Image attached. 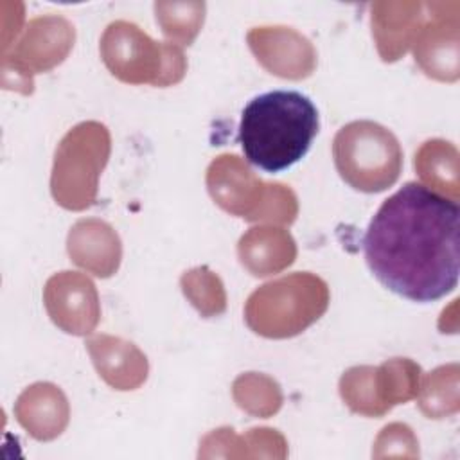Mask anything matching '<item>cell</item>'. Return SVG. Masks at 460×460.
Returning a JSON list of instances; mask_svg holds the SVG:
<instances>
[{"label": "cell", "mask_w": 460, "mask_h": 460, "mask_svg": "<svg viewBox=\"0 0 460 460\" xmlns=\"http://www.w3.org/2000/svg\"><path fill=\"white\" fill-rule=\"evenodd\" d=\"M458 203L408 181L386 198L365 237V259L374 277L390 291L433 302L458 282Z\"/></svg>", "instance_id": "obj_1"}, {"label": "cell", "mask_w": 460, "mask_h": 460, "mask_svg": "<svg viewBox=\"0 0 460 460\" xmlns=\"http://www.w3.org/2000/svg\"><path fill=\"white\" fill-rule=\"evenodd\" d=\"M318 133V110L296 90L253 97L241 113L239 144L250 164L280 172L296 164Z\"/></svg>", "instance_id": "obj_2"}, {"label": "cell", "mask_w": 460, "mask_h": 460, "mask_svg": "<svg viewBox=\"0 0 460 460\" xmlns=\"http://www.w3.org/2000/svg\"><path fill=\"white\" fill-rule=\"evenodd\" d=\"M327 284L311 273H293L253 291L244 307L248 327L266 338H289L327 309Z\"/></svg>", "instance_id": "obj_3"}, {"label": "cell", "mask_w": 460, "mask_h": 460, "mask_svg": "<svg viewBox=\"0 0 460 460\" xmlns=\"http://www.w3.org/2000/svg\"><path fill=\"white\" fill-rule=\"evenodd\" d=\"M340 176L358 190L379 192L395 183L402 165V151L392 131L356 120L343 126L332 144Z\"/></svg>", "instance_id": "obj_4"}, {"label": "cell", "mask_w": 460, "mask_h": 460, "mask_svg": "<svg viewBox=\"0 0 460 460\" xmlns=\"http://www.w3.org/2000/svg\"><path fill=\"white\" fill-rule=\"evenodd\" d=\"M101 54L110 72L124 83L167 86L185 74V56L174 43L151 40L135 23L119 20L106 27Z\"/></svg>", "instance_id": "obj_5"}, {"label": "cell", "mask_w": 460, "mask_h": 460, "mask_svg": "<svg viewBox=\"0 0 460 460\" xmlns=\"http://www.w3.org/2000/svg\"><path fill=\"white\" fill-rule=\"evenodd\" d=\"M207 185L214 201L239 217L291 223L296 216L295 194L280 183L264 185L235 155L210 164Z\"/></svg>", "instance_id": "obj_6"}, {"label": "cell", "mask_w": 460, "mask_h": 460, "mask_svg": "<svg viewBox=\"0 0 460 460\" xmlns=\"http://www.w3.org/2000/svg\"><path fill=\"white\" fill-rule=\"evenodd\" d=\"M110 156V133L99 122H83L61 140L54 169L52 194L70 210L88 208L97 194V178Z\"/></svg>", "instance_id": "obj_7"}, {"label": "cell", "mask_w": 460, "mask_h": 460, "mask_svg": "<svg viewBox=\"0 0 460 460\" xmlns=\"http://www.w3.org/2000/svg\"><path fill=\"white\" fill-rule=\"evenodd\" d=\"M429 11L413 40L415 61L426 75L440 81L458 79V11L460 4L428 2Z\"/></svg>", "instance_id": "obj_8"}, {"label": "cell", "mask_w": 460, "mask_h": 460, "mask_svg": "<svg viewBox=\"0 0 460 460\" xmlns=\"http://www.w3.org/2000/svg\"><path fill=\"white\" fill-rule=\"evenodd\" d=\"M45 304L54 323L66 332L88 334L97 325V293L81 273L61 271L54 275L45 288Z\"/></svg>", "instance_id": "obj_9"}, {"label": "cell", "mask_w": 460, "mask_h": 460, "mask_svg": "<svg viewBox=\"0 0 460 460\" xmlns=\"http://www.w3.org/2000/svg\"><path fill=\"white\" fill-rule=\"evenodd\" d=\"M248 45L257 61L280 77H307L314 68L313 45L289 27H255L248 32Z\"/></svg>", "instance_id": "obj_10"}, {"label": "cell", "mask_w": 460, "mask_h": 460, "mask_svg": "<svg viewBox=\"0 0 460 460\" xmlns=\"http://www.w3.org/2000/svg\"><path fill=\"white\" fill-rule=\"evenodd\" d=\"M426 18L422 2L372 4V34L385 61L399 59L413 43Z\"/></svg>", "instance_id": "obj_11"}, {"label": "cell", "mask_w": 460, "mask_h": 460, "mask_svg": "<svg viewBox=\"0 0 460 460\" xmlns=\"http://www.w3.org/2000/svg\"><path fill=\"white\" fill-rule=\"evenodd\" d=\"M86 345L99 376L113 388L133 390L146 381L147 359L133 343L120 338L97 336Z\"/></svg>", "instance_id": "obj_12"}, {"label": "cell", "mask_w": 460, "mask_h": 460, "mask_svg": "<svg viewBox=\"0 0 460 460\" xmlns=\"http://www.w3.org/2000/svg\"><path fill=\"white\" fill-rule=\"evenodd\" d=\"M68 253L97 277H110L120 261V241L111 226L97 219L79 221L68 235Z\"/></svg>", "instance_id": "obj_13"}, {"label": "cell", "mask_w": 460, "mask_h": 460, "mask_svg": "<svg viewBox=\"0 0 460 460\" xmlns=\"http://www.w3.org/2000/svg\"><path fill=\"white\" fill-rule=\"evenodd\" d=\"M74 45V27L61 16L34 18L27 25L18 54L36 70L61 63Z\"/></svg>", "instance_id": "obj_14"}, {"label": "cell", "mask_w": 460, "mask_h": 460, "mask_svg": "<svg viewBox=\"0 0 460 460\" xmlns=\"http://www.w3.org/2000/svg\"><path fill=\"white\" fill-rule=\"evenodd\" d=\"M296 248L282 228H250L239 241L243 266L255 277H266L289 266Z\"/></svg>", "instance_id": "obj_15"}, {"label": "cell", "mask_w": 460, "mask_h": 460, "mask_svg": "<svg viewBox=\"0 0 460 460\" xmlns=\"http://www.w3.org/2000/svg\"><path fill=\"white\" fill-rule=\"evenodd\" d=\"M415 169L422 181L458 201V151L451 142H424L415 155Z\"/></svg>", "instance_id": "obj_16"}, {"label": "cell", "mask_w": 460, "mask_h": 460, "mask_svg": "<svg viewBox=\"0 0 460 460\" xmlns=\"http://www.w3.org/2000/svg\"><path fill=\"white\" fill-rule=\"evenodd\" d=\"M420 367L406 358H395L374 370V386L385 411L419 394Z\"/></svg>", "instance_id": "obj_17"}, {"label": "cell", "mask_w": 460, "mask_h": 460, "mask_svg": "<svg viewBox=\"0 0 460 460\" xmlns=\"http://www.w3.org/2000/svg\"><path fill=\"white\" fill-rule=\"evenodd\" d=\"M420 410L429 419H440L458 411V365H446L433 370L422 386Z\"/></svg>", "instance_id": "obj_18"}, {"label": "cell", "mask_w": 460, "mask_h": 460, "mask_svg": "<svg viewBox=\"0 0 460 460\" xmlns=\"http://www.w3.org/2000/svg\"><path fill=\"white\" fill-rule=\"evenodd\" d=\"M156 22L164 34L181 45H190L205 18L203 2H156Z\"/></svg>", "instance_id": "obj_19"}, {"label": "cell", "mask_w": 460, "mask_h": 460, "mask_svg": "<svg viewBox=\"0 0 460 460\" xmlns=\"http://www.w3.org/2000/svg\"><path fill=\"white\" fill-rule=\"evenodd\" d=\"M372 367H354L340 379V394L352 411L379 417L385 413L374 386Z\"/></svg>", "instance_id": "obj_20"}, {"label": "cell", "mask_w": 460, "mask_h": 460, "mask_svg": "<svg viewBox=\"0 0 460 460\" xmlns=\"http://www.w3.org/2000/svg\"><path fill=\"white\" fill-rule=\"evenodd\" d=\"M234 395L241 408L259 415H262V408L266 415L275 413L282 401L279 385L264 376H259V390H252V386L241 376L234 385Z\"/></svg>", "instance_id": "obj_21"}]
</instances>
